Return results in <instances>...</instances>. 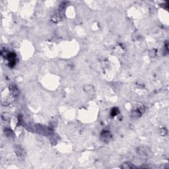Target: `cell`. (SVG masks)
<instances>
[{
	"instance_id": "1",
	"label": "cell",
	"mask_w": 169,
	"mask_h": 169,
	"mask_svg": "<svg viewBox=\"0 0 169 169\" xmlns=\"http://www.w3.org/2000/svg\"><path fill=\"white\" fill-rule=\"evenodd\" d=\"M137 152L141 157H149L151 154V152L150 151V150L147 147H139L138 149Z\"/></svg>"
},
{
	"instance_id": "2",
	"label": "cell",
	"mask_w": 169,
	"mask_h": 169,
	"mask_svg": "<svg viewBox=\"0 0 169 169\" xmlns=\"http://www.w3.org/2000/svg\"><path fill=\"white\" fill-rule=\"evenodd\" d=\"M111 138V134L110 132L108 131H105V132H102L101 134V139L102 141H104L105 142L108 141Z\"/></svg>"
},
{
	"instance_id": "3",
	"label": "cell",
	"mask_w": 169,
	"mask_h": 169,
	"mask_svg": "<svg viewBox=\"0 0 169 169\" xmlns=\"http://www.w3.org/2000/svg\"><path fill=\"white\" fill-rule=\"evenodd\" d=\"M122 168L123 169H135L136 167L134 165H132L130 163H123V165L122 166Z\"/></svg>"
},
{
	"instance_id": "4",
	"label": "cell",
	"mask_w": 169,
	"mask_h": 169,
	"mask_svg": "<svg viewBox=\"0 0 169 169\" xmlns=\"http://www.w3.org/2000/svg\"><path fill=\"white\" fill-rule=\"evenodd\" d=\"M118 112H119L118 109L117 108H114L112 110V111H111V114H112V116H115L116 115L118 114Z\"/></svg>"
}]
</instances>
